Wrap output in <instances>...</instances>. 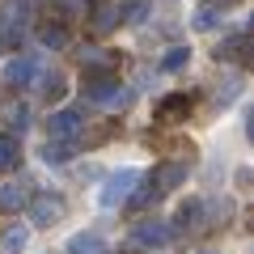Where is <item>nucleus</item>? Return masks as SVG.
Instances as JSON below:
<instances>
[{
	"instance_id": "6ab92c4d",
	"label": "nucleus",
	"mask_w": 254,
	"mask_h": 254,
	"mask_svg": "<svg viewBox=\"0 0 254 254\" xmlns=\"http://www.w3.org/2000/svg\"><path fill=\"white\" fill-rule=\"evenodd\" d=\"M115 26H119V9H115V4H102V9L93 13V30L106 34V30H115Z\"/></svg>"
},
{
	"instance_id": "2eb2a0df",
	"label": "nucleus",
	"mask_w": 254,
	"mask_h": 254,
	"mask_svg": "<svg viewBox=\"0 0 254 254\" xmlns=\"http://www.w3.org/2000/svg\"><path fill=\"white\" fill-rule=\"evenodd\" d=\"M38 38H43V47H51V51H60V47L68 43V30H64L60 21H47V26L38 30Z\"/></svg>"
},
{
	"instance_id": "a211bd4d",
	"label": "nucleus",
	"mask_w": 254,
	"mask_h": 254,
	"mask_svg": "<svg viewBox=\"0 0 254 254\" xmlns=\"http://www.w3.org/2000/svg\"><path fill=\"white\" fill-rule=\"evenodd\" d=\"M136 187H140L136 195H127V199L136 203V208H148V203H153V199H161V195H157V187H153V178H140Z\"/></svg>"
},
{
	"instance_id": "423d86ee",
	"label": "nucleus",
	"mask_w": 254,
	"mask_h": 254,
	"mask_svg": "<svg viewBox=\"0 0 254 254\" xmlns=\"http://www.w3.org/2000/svg\"><path fill=\"white\" fill-rule=\"evenodd\" d=\"M81 110L76 106H68V110H55L51 115V123H47V131H51V140H72L76 136V127H81Z\"/></svg>"
},
{
	"instance_id": "f3484780",
	"label": "nucleus",
	"mask_w": 254,
	"mask_h": 254,
	"mask_svg": "<svg viewBox=\"0 0 254 254\" xmlns=\"http://www.w3.org/2000/svg\"><path fill=\"white\" fill-rule=\"evenodd\" d=\"M174 225H178V229H195V225H199V199H187V203H182L178 216H174Z\"/></svg>"
},
{
	"instance_id": "f257e3e1",
	"label": "nucleus",
	"mask_w": 254,
	"mask_h": 254,
	"mask_svg": "<svg viewBox=\"0 0 254 254\" xmlns=\"http://www.w3.org/2000/svg\"><path fill=\"white\" fill-rule=\"evenodd\" d=\"M85 98L98 102V106H127L131 93L119 85L115 72H89V76H85Z\"/></svg>"
},
{
	"instance_id": "9b49d317",
	"label": "nucleus",
	"mask_w": 254,
	"mask_h": 254,
	"mask_svg": "<svg viewBox=\"0 0 254 254\" xmlns=\"http://www.w3.org/2000/svg\"><path fill=\"white\" fill-rule=\"evenodd\" d=\"M246 47H250V38H246V34H229L225 43L216 47V60H225V64H242V60H246Z\"/></svg>"
},
{
	"instance_id": "412c9836",
	"label": "nucleus",
	"mask_w": 254,
	"mask_h": 254,
	"mask_svg": "<svg viewBox=\"0 0 254 254\" xmlns=\"http://www.w3.org/2000/svg\"><path fill=\"white\" fill-rule=\"evenodd\" d=\"M9 165H17V140L0 136V170H9Z\"/></svg>"
},
{
	"instance_id": "dca6fc26",
	"label": "nucleus",
	"mask_w": 254,
	"mask_h": 254,
	"mask_svg": "<svg viewBox=\"0 0 254 254\" xmlns=\"http://www.w3.org/2000/svg\"><path fill=\"white\" fill-rule=\"evenodd\" d=\"M26 242H30V229L26 225H9V229H4V250H9V254H21Z\"/></svg>"
},
{
	"instance_id": "39448f33",
	"label": "nucleus",
	"mask_w": 254,
	"mask_h": 254,
	"mask_svg": "<svg viewBox=\"0 0 254 254\" xmlns=\"http://www.w3.org/2000/svg\"><path fill=\"white\" fill-rule=\"evenodd\" d=\"M26 13H30V4L26 0H13L9 9H4V17H0V43L4 47H17V38H21V30H26Z\"/></svg>"
},
{
	"instance_id": "ddd939ff",
	"label": "nucleus",
	"mask_w": 254,
	"mask_h": 254,
	"mask_svg": "<svg viewBox=\"0 0 254 254\" xmlns=\"http://www.w3.org/2000/svg\"><path fill=\"white\" fill-rule=\"evenodd\" d=\"M68 157H72V144H68V140H47L43 144V161L47 165H64Z\"/></svg>"
},
{
	"instance_id": "0eeeda50",
	"label": "nucleus",
	"mask_w": 254,
	"mask_h": 254,
	"mask_svg": "<svg viewBox=\"0 0 254 254\" xmlns=\"http://www.w3.org/2000/svg\"><path fill=\"white\" fill-rule=\"evenodd\" d=\"M190 106H195V93H174V98H165L161 106H157V119H161V123H174V119L190 115Z\"/></svg>"
},
{
	"instance_id": "9d476101",
	"label": "nucleus",
	"mask_w": 254,
	"mask_h": 254,
	"mask_svg": "<svg viewBox=\"0 0 254 254\" xmlns=\"http://www.w3.org/2000/svg\"><path fill=\"white\" fill-rule=\"evenodd\" d=\"M34 68H38V60H30V55H17V60L4 64V81H9V85H26L30 76H34Z\"/></svg>"
},
{
	"instance_id": "1a4fd4ad",
	"label": "nucleus",
	"mask_w": 254,
	"mask_h": 254,
	"mask_svg": "<svg viewBox=\"0 0 254 254\" xmlns=\"http://www.w3.org/2000/svg\"><path fill=\"white\" fill-rule=\"evenodd\" d=\"M170 225H157V220H148V225H140L136 229V242L140 246H148V250H161V246H170Z\"/></svg>"
},
{
	"instance_id": "4be33fe9",
	"label": "nucleus",
	"mask_w": 254,
	"mask_h": 254,
	"mask_svg": "<svg viewBox=\"0 0 254 254\" xmlns=\"http://www.w3.org/2000/svg\"><path fill=\"white\" fill-rule=\"evenodd\" d=\"M216 21H220V9H199L190 17V26L195 30H216Z\"/></svg>"
},
{
	"instance_id": "20e7f679",
	"label": "nucleus",
	"mask_w": 254,
	"mask_h": 254,
	"mask_svg": "<svg viewBox=\"0 0 254 254\" xmlns=\"http://www.w3.org/2000/svg\"><path fill=\"white\" fill-rule=\"evenodd\" d=\"M187 174H190V161H187V157H174V161H165L161 170H157V178H153L157 195H170V190H178L182 182H187Z\"/></svg>"
},
{
	"instance_id": "5701e85b",
	"label": "nucleus",
	"mask_w": 254,
	"mask_h": 254,
	"mask_svg": "<svg viewBox=\"0 0 254 254\" xmlns=\"http://www.w3.org/2000/svg\"><path fill=\"white\" fill-rule=\"evenodd\" d=\"M43 93H47V98H64V76L60 72H47L43 76Z\"/></svg>"
},
{
	"instance_id": "f03ea898",
	"label": "nucleus",
	"mask_w": 254,
	"mask_h": 254,
	"mask_svg": "<svg viewBox=\"0 0 254 254\" xmlns=\"http://www.w3.org/2000/svg\"><path fill=\"white\" fill-rule=\"evenodd\" d=\"M136 182H140L136 170H119V174H110V178L102 182V190H98V203H102V208H119V203H127V195L136 190Z\"/></svg>"
},
{
	"instance_id": "aec40b11",
	"label": "nucleus",
	"mask_w": 254,
	"mask_h": 254,
	"mask_svg": "<svg viewBox=\"0 0 254 254\" xmlns=\"http://www.w3.org/2000/svg\"><path fill=\"white\" fill-rule=\"evenodd\" d=\"M237 93H242V76H229V81H225V89L216 93V106H233V102H237Z\"/></svg>"
},
{
	"instance_id": "4468645a",
	"label": "nucleus",
	"mask_w": 254,
	"mask_h": 254,
	"mask_svg": "<svg viewBox=\"0 0 254 254\" xmlns=\"http://www.w3.org/2000/svg\"><path fill=\"white\" fill-rule=\"evenodd\" d=\"M187 64H190V47H170L161 60V72H182Z\"/></svg>"
},
{
	"instance_id": "7ed1b4c3",
	"label": "nucleus",
	"mask_w": 254,
	"mask_h": 254,
	"mask_svg": "<svg viewBox=\"0 0 254 254\" xmlns=\"http://www.w3.org/2000/svg\"><path fill=\"white\" fill-rule=\"evenodd\" d=\"M30 203V220H34L38 229L43 225H55V220H64V212H68V203H64V195H55V190H47V195H34Z\"/></svg>"
},
{
	"instance_id": "6e6552de",
	"label": "nucleus",
	"mask_w": 254,
	"mask_h": 254,
	"mask_svg": "<svg viewBox=\"0 0 254 254\" xmlns=\"http://www.w3.org/2000/svg\"><path fill=\"white\" fill-rule=\"evenodd\" d=\"M64 254H106V237H102L98 229H85V233H76L72 242H68Z\"/></svg>"
},
{
	"instance_id": "f8f14e48",
	"label": "nucleus",
	"mask_w": 254,
	"mask_h": 254,
	"mask_svg": "<svg viewBox=\"0 0 254 254\" xmlns=\"http://www.w3.org/2000/svg\"><path fill=\"white\" fill-rule=\"evenodd\" d=\"M26 182H9V187H0V212H21L26 208Z\"/></svg>"
}]
</instances>
